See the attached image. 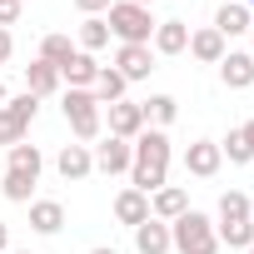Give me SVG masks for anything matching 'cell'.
<instances>
[{
	"instance_id": "1",
	"label": "cell",
	"mask_w": 254,
	"mask_h": 254,
	"mask_svg": "<svg viewBox=\"0 0 254 254\" xmlns=\"http://www.w3.org/2000/svg\"><path fill=\"white\" fill-rule=\"evenodd\" d=\"M130 150H135V165H130V190H140V194H155V190H165L170 185V135L165 130H145L130 140Z\"/></svg>"
},
{
	"instance_id": "2",
	"label": "cell",
	"mask_w": 254,
	"mask_h": 254,
	"mask_svg": "<svg viewBox=\"0 0 254 254\" xmlns=\"http://www.w3.org/2000/svg\"><path fill=\"white\" fill-rule=\"evenodd\" d=\"M170 249H175V254H219L214 219L199 214V209H185V214L170 224Z\"/></svg>"
},
{
	"instance_id": "3",
	"label": "cell",
	"mask_w": 254,
	"mask_h": 254,
	"mask_svg": "<svg viewBox=\"0 0 254 254\" xmlns=\"http://www.w3.org/2000/svg\"><path fill=\"white\" fill-rule=\"evenodd\" d=\"M105 25H110V35L120 40V45H150V35H155V15L145 10V5H130V0H115V5L105 10Z\"/></svg>"
},
{
	"instance_id": "4",
	"label": "cell",
	"mask_w": 254,
	"mask_h": 254,
	"mask_svg": "<svg viewBox=\"0 0 254 254\" xmlns=\"http://www.w3.org/2000/svg\"><path fill=\"white\" fill-rule=\"evenodd\" d=\"M60 110H65V125H70V135H75L80 145L100 140V130H105V115H100V100H95L90 90H65Z\"/></svg>"
},
{
	"instance_id": "5",
	"label": "cell",
	"mask_w": 254,
	"mask_h": 254,
	"mask_svg": "<svg viewBox=\"0 0 254 254\" xmlns=\"http://www.w3.org/2000/svg\"><path fill=\"white\" fill-rule=\"evenodd\" d=\"M35 115H40V100L30 90L15 95V100H5V105H0V145H20L30 135V120Z\"/></svg>"
},
{
	"instance_id": "6",
	"label": "cell",
	"mask_w": 254,
	"mask_h": 254,
	"mask_svg": "<svg viewBox=\"0 0 254 254\" xmlns=\"http://www.w3.org/2000/svg\"><path fill=\"white\" fill-rule=\"evenodd\" d=\"M90 155H95V170H100V175H125V170L135 165L130 140H115V135H105L100 145H90Z\"/></svg>"
},
{
	"instance_id": "7",
	"label": "cell",
	"mask_w": 254,
	"mask_h": 254,
	"mask_svg": "<svg viewBox=\"0 0 254 254\" xmlns=\"http://www.w3.org/2000/svg\"><path fill=\"white\" fill-rule=\"evenodd\" d=\"M219 165H224L219 140H194V145L185 150V170H190L194 180H214V175H219Z\"/></svg>"
},
{
	"instance_id": "8",
	"label": "cell",
	"mask_w": 254,
	"mask_h": 254,
	"mask_svg": "<svg viewBox=\"0 0 254 254\" xmlns=\"http://www.w3.org/2000/svg\"><path fill=\"white\" fill-rule=\"evenodd\" d=\"M115 70L125 75V80H150V70H155V50L150 45H120L115 50Z\"/></svg>"
},
{
	"instance_id": "9",
	"label": "cell",
	"mask_w": 254,
	"mask_h": 254,
	"mask_svg": "<svg viewBox=\"0 0 254 254\" xmlns=\"http://www.w3.org/2000/svg\"><path fill=\"white\" fill-rule=\"evenodd\" d=\"M140 130H145L140 100H115V105H110V135H115V140H135Z\"/></svg>"
},
{
	"instance_id": "10",
	"label": "cell",
	"mask_w": 254,
	"mask_h": 254,
	"mask_svg": "<svg viewBox=\"0 0 254 254\" xmlns=\"http://www.w3.org/2000/svg\"><path fill=\"white\" fill-rule=\"evenodd\" d=\"M150 50L155 55H185L190 50V25L185 20H160L155 35H150Z\"/></svg>"
},
{
	"instance_id": "11",
	"label": "cell",
	"mask_w": 254,
	"mask_h": 254,
	"mask_svg": "<svg viewBox=\"0 0 254 254\" xmlns=\"http://www.w3.org/2000/svg\"><path fill=\"white\" fill-rule=\"evenodd\" d=\"M190 55H194L199 65H219V60L229 55V40H224L214 25H204V30H190Z\"/></svg>"
},
{
	"instance_id": "12",
	"label": "cell",
	"mask_w": 254,
	"mask_h": 254,
	"mask_svg": "<svg viewBox=\"0 0 254 254\" xmlns=\"http://www.w3.org/2000/svg\"><path fill=\"white\" fill-rule=\"evenodd\" d=\"M55 170H60V180H85V175H95V155H90V145H60Z\"/></svg>"
},
{
	"instance_id": "13",
	"label": "cell",
	"mask_w": 254,
	"mask_h": 254,
	"mask_svg": "<svg viewBox=\"0 0 254 254\" xmlns=\"http://www.w3.org/2000/svg\"><path fill=\"white\" fill-rule=\"evenodd\" d=\"M185 209H190L185 185H165V190H155V194H150V214H155V219H165V224H175Z\"/></svg>"
},
{
	"instance_id": "14",
	"label": "cell",
	"mask_w": 254,
	"mask_h": 254,
	"mask_svg": "<svg viewBox=\"0 0 254 254\" xmlns=\"http://www.w3.org/2000/svg\"><path fill=\"white\" fill-rule=\"evenodd\" d=\"M219 80H224L229 90H249V85H254V55H249V50H229V55L219 60Z\"/></svg>"
},
{
	"instance_id": "15",
	"label": "cell",
	"mask_w": 254,
	"mask_h": 254,
	"mask_svg": "<svg viewBox=\"0 0 254 254\" xmlns=\"http://www.w3.org/2000/svg\"><path fill=\"white\" fill-rule=\"evenodd\" d=\"M254 15H249V5H239V0H224V5L214 10V30L224 35V40H234V35H249L254 25H249Z\"/></svg>"
},
{
	"instance_id": "16",
	"label": "cell",
	"mask_w": 254,
	"mask_h": 254,
	"mask_svg": "<svg viewBox=\"0 0 254 254\" xmlns=\"http://www.w3.org/2000/svg\"><path fill=\"white\" fill-rule=\"evenodd\" d=\"M95 75H100V60H95V55H85V50H75V55L60 65V80H65L70 90H90V85H95Z\"/></svg>"
},
{
	"instance_id": "17",
	"label": "cell",
	"mask_w": 254,
	"mask_h": 254,
	"mask_svg": "<svg viewBox=\"0 0 254 254\" xmlns=\"http://www.w3.org/2000/svg\"><path fill=\"white\" fill-rule=\"evenodd\" d=\"M65 80H60V70L50 65V60H30L25 65V90L35 95V100H45V95H55Z\"/></svg>"
},
{
	"instance_id": "18",
	"label": "cell",
	"mask_w": 254,
	"mask_h": 254,
	"mask_svg": "<svg viewBox=\"0 0 254 254\" xmlns=\"http://www.w3.org/2000/svg\"><path fill=\"white\" fill-rule=\"evenodd\" d=\"M30 229L35 234H60L65 229V204L60 199H30Z\"/></svg>"
},
{
	"instance_id": "19",
	"label": "cell",
	"mask_w": 254,
	"mask_h": 254,
	"mask_svg": "<svg viewBox=\"0 0 254 254\" xmlns=\"http://www.w3.org/2000/svg\"><path fill=\"white\" fill-rule=\"evenodd\" d=\"M135 249L140 254H170V224L165 219H145V224H135Z\"/></svg>"
},
{
	"instance_id": "20",
	"label": "cell",
	"mask_w": 254,
	"mask_h": 254,
	"mask_svg": "<svg viewBox=\"0 0 254 254\" xmlns=\"http://www.w3.org/2000/svg\"><path fill=\"white\" fill-rule=\"evenodd\" d=\"M115 219L130 224V229L145 224V219H150V194H140V190H120V194H115Z\"/></svg>"
},
{
	"instance_id": "21",
	"label": "cell",
	"mask_w": 254,
	"mask_h": 254,
	"mask_svg": "<svg viewBox=\"0 0 254 254\" xmlns=\"http://www.w3.org/2000/svg\"><path fill=\"white\" fill-rule=\"evenodd\" d=\"M140 110H145L150 130H170V125L180 120V100L175 95H150V100H140Z\"/></svg>"
},
{
	"instance_id": "22",
	"label": "cell",
	"mask_w": 254,
	"mask_h": 254,
	"mask_svg": "<svg viewBox=\"0 0 254 254\" xmlns=\"http://www.w3.org/2000/svg\"><path fill=\"white\" fill-rule=\"evenodd\" d=\"M125 90H130V80H125L115 65H100V75H95V85H90V95L100 100V105H115V100H125Z\"/></svg>"
},
{
	"instance_id": "23",
	"label": "cell",
	"mask_w": 254,
	"mask_h": 254,
	"mask_svg": "<svg viewBox=\"0 0 254 254\" xmlns=\"http://www.w3.org/2000/svg\"><path fill=\"white\" fill-rule=\"evenodd\" d=\"M5 170H20V175L40 180V170H45V155H40V145H30V140L10 145V165H5Z\"/></svg>"
},
{
	"instance_id": "24",
	"label": "cell",
	"mask_w": 254,
	"mask_h": 254,
	"mask_svg": "<svg viewBox=\"0 0 254 254\" xmlns=\"http://www.w3.org/2000/svg\"><path fill=\"white\" fill-rule=\"evenodd\" d=\"M219 155H224L229 165H249V160H254V140H249L244 125H239V130H229V135L219 140Z\"/></svg>"
},
{
	"instance_id": "25",
	"label": "cell",
	"mask_w": 254,
	"mask_h": 254,
	"mask_svg": "<svg viewBox=\"0 0 254 254\" xmlns=\"http://www.w3.org/2000/svg\"><path fill=\"white\" fill-rule=\"evenodd\" d=\"M214 234L229 249H254V219H224V224H214Z\"/></svg>"
},
{
	"instance_id": "26",
	"label": "cell",
	"mask_w": 254,
	"mask_h": 254,
	"mask_svg": "<svg viewBox=\"0 0 254 254\" xmlns=\"http://www.w3.org/2000/svg\"><path fill=\"white\" fill-rule=\"evenodd\" d=\"M105 45H110V25H105V15H85V20H80V50L95 55V50H105Z\"/></svg>"
},
{
	"instance_id": "27",
	"label": "cell",
	"mask_w": 254,
	"mask_h": 254,
	"mask_svg": "<svg viewBox=\"0 0 254 254\" xmlns=\"http://www.w3.org/2000/svg\"><path fill=\"white\" fill-rule=\"evenodd\" d=\"M0 190H5V199H10V204H30V199H35V180H30V175H20V170H5Z\"/></svg>"
},
{
	"instance_id": "28",
	"label": "cell",
	"mask_w": 254,
	"mask_h": 254,
	"mask_svg": "<svg viewBox=\"0 0 254 254\" xmlns=\"http://www.w3.org/2000/svg\"><path fill=\"white\" fill-rule=\"evenodd\" d=\"M75 50H80V45H70V35H60V30H55V35H45V40H40V60H50V65H55V70H60V65H65V60H70V55H75Z\"/></svg>"
},
{
	"instance_id": "29",
	"label": "cell",
	"mask_w": 254,
	"mask_h": 254,
	"mask_svg": "<svg viewBox=\"0 0 254 254\" xmlns=\"http://www.w3.org/2000/svg\"><path fill=\"white\" fill-rule=\"evenodd\" d=\"M224 219H249V194L244 190H224L219 194V224Z\"/></svg>"
},
{
	"instance_id": "30",
	"label": "cell",
	"mask_w": 254,
	"mask_h": 254,
	"mask_svg": "<svg viewBox=\"0 0 254 254\" xmlns=\"http://www.w3.org/2000/svg\"><path fill=\"white\" fill-rule=\"evenodd\" d=\"M20 10H25L20 0H0V30H10V25L20 20Z\"/></svg>"
},
{
	"instance_id": "31",
	"label": "cell",
	"mask_w": 254,
	"mask_h": 254,
	"mask_svg": "<svg viewBox=\"0 0 254 254\" xmlns=\"http://www.w3.org/2000/svg\"><path fill=\"white\" fill-rule=\"evenodd\" d=\"M110 5H115V0H75V10H80V15H105Z\"/></svg>"
},
{
	"instance_id": "32",
	"label": "cell",
	"mask_w": 254,
	"mask_h": 254,
	"mask_svg": "<svg viewBox=\"0 0 254 254\" xmlns=\"http://www.w3.org/2000/svg\"><path fill=\"white\" fill-rule=\"evenodd\" d=\"M10 55H15V35H10V30H0V65H5Z\"/></svg>"
},
{
	"instance_id": "33",
	"label": "cell",
	"mask_w": 254,
	"mask_h": 254,
	"mask_svg": "<svg viewBox=\"0 0 254 254\" xmlns=\"http://www.w3.org/2000/svg\"><path fill=\"white\" fill-rule=\"evenodd\" d=\"M5 249H10V224L0 219V254H5Z\"/></svg>"
},
{
	"instance_id": "34",
	"label": "cell",
	"mask_w": 254,
	"mask_h": 254,
	"mask_svg": "<svg viewBox=\"0 0 254 254\" xmlns=\"http://www.w3.org/2000/svg\"><path fill=\"white\" fill-rule=\"evenodd\" d=\"M90 254H120V249H115V244H95Z\"/></svg>"
},
{
	"instance_id": "35",
	"label": "cell",
	"mask_w": 254,
	"mask_h": 254,
	"mask_svg": "<svg viewBox=\"0 0 254 254\" xmlns=\"http://www.w3.org/2000/svg\"><path fill=\"white\" fill-rule=\"evenodd\" d=\"M5 100H10V95H5V80H0V105H5Z\"/></svg>"
},
{
	"instance_id": "36",
	"label": "cell",
	"mask_w": 254,
	"mask_h": 254,
	"mask_svg": "<svg viewBox=\"0 0 254 254\" xmlns=\"http://www.w3.org/2000/svg\"><path fill=\"white\" fill-rule=\"evenodd\" d=\"M130 5H145V10H150V5H155V0H130Z\"/></svg>"
},
{
	"instance_id": "37",
	"label": "cell",
	"mask_w": 254,
	"mask_h": 254,
	"mask_svg": "<svg viewBox=\"0 0 254 254\" xmlns=\"http://www.w3.org/2000/svg\"><path fill=\"white\" fill-rule=\"evenodd\" d=\"M244 130H249V140H254V120H249V125H244Z\"/></svg>"
},
{
	"instance_id": "38",
	"label": "cell",
	"mask_w": 254,
	"mask_h": 254,
	"mask_svg": "<svg viewBox=\"0 0 254 254\" xmlns=\"http://www.w3.org/2000/svg\"><path fill=\"white\" fill-rule=\"evenodd\" d=\"M5 254H30V249H5Z\"/></svg>"
},
{
	"instance_id": "39",
	"label": "cell",
	"mask_w": 254,
	"mask_h": 254,
	"mask_svg": "<svg viewBox=\"0 0 254 254\" xmlns=\"http://www.w3.org/2000/svg\"><path fill=\"white\" fill-rule=\"evenodd\" d=\"M244 5H249V15H254V0H244Z\"/></svg>"
},
{
	"instance_id": "40",
	"label": "cell",
	"mask_w": 254,
	"mask_h": 254,
	"mask_svg": "<svg viewBox=\"0 0 254 254\" xmlns=\"http://www.w3.org/2000/svg\"><path fill=\"white\" fill-rule=\"evenodd\" d=\"M249 55H254V45H249Z\"/></svg>"
},
{
	"instance_id": "41",
	"label": "cell",
	"mask_w": 254,
	"mask_h": 254,
	"mask_svg": "<svg viewBox=\"0 0 254 254\" xmlns=\"http://www.w3.org/2000/svg\"><path fill=\"white\" fill-rule=\"evenodd\" d=\"M20 5H25V0H20Z\"/></svg>"
},
{
	"instance_id": "42",
	"label": "cell",
	"mask_w": 254,
	"mask_h": 254,
	"mask_svg": "<svg viewBox=\"0 0 254 254\" xmlns=\"http://www.w3.org/2000/svg\"><path fill=\"white\" fill-rule=\"evenodd\" d=\"M249 254H254V249H249Z\"/></svg>"
}]
</instances>
